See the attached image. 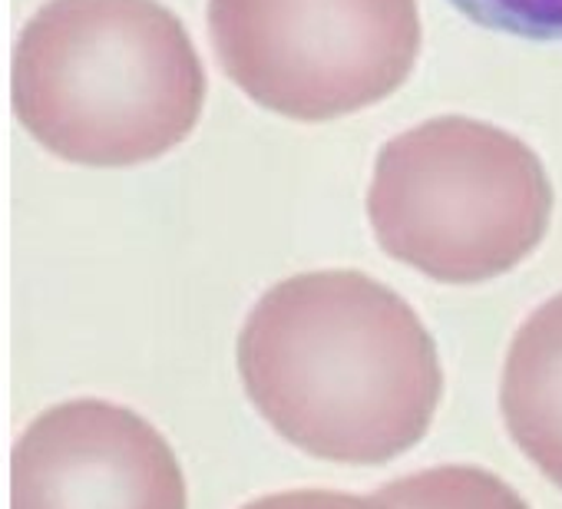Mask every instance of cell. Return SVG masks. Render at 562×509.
<instances>
[{
    "label": "cell",
    "mask_w": 562,
    "mask_h": 509,
    "mask_svg": "<svg viewBox=\"0 0 562 509\" xmlns=\"http://www.w3.org/2000/svg\"><path fill=\"white\" fill-rule=\"evenodd\" d=\"M261 420L308 456L381 466L417 446L443 371L417 312L364 272H305L268 289L238 338Z\"/></svg>",
    "instance_id": "6da1fadb"
},
{
    "label": "cell",
    "mask_w": 562,
    "mask_h": 509,
    "mask_svg": "<svg viewBox=\"0 0 562 509\" xmlns=\"http://www.w3.org/2000/svg\"><path fill=\"white\" fill-rule=\"evenodd\" d=\"M202 103V60L159 0H50L21 31L14 110L67 162L159 159L195 129Z\"/></svg>",
    "instance_id": "7a4b0ae2"
},
{
    "label": "cell",
    "mask_w": 562,
    "mask_h": 509,
    "mask_svg": "<svg viewBox=\"0 0 562 509\" xmlns=\"http://www.w3.org/2000/svg\"><path fill=\"white\" fill-rule=\"evenodd\" d=\"M368 218L391 259L440 285H476L536 251L552 218V182L519 136L437 116L381 149Z\"/></svg>",
    "instance_id": "3957f363"
},
{
    "label": "cell",
    "mask_w": 562,
    "mask_h": 509,
    "mask_svg": "<svg viewBox=\"0 0 562 509\" xmlns=\"http://www.w3.org/2000/svg\"><path fill=\"white\" fill-rule=\"evenodd\" d=\"M209 34L251 103L299 123L387 100L420 54L417 0H209Z\"/></svg>",
    "instance_id": "277c9868"
},
{
    "label": "cell",
    "mask_w": 562,
    "mask_h": 509,
    "mask_svg": "<svg viewBox=\"0 0 562 509\" xmlns=\"http://www.w3.org/2000/svg\"><path fill=\"white\" fill-rule=\"evenodd\" d=\"M11 509H186V479L149 420L77 397L41 414L18 440Z\"/></svg>",
    "instance_id": "5b68a950"
},
{
    "label": "cell",
    "mask_w": 562,
    "mask_h": 509,
    "mask_svg": "<svg viewBox=\"0 0 562 509\" xmlns=\"http://www.w3.org/2000/svg\"><path fill=\"white\" fill-rule=\"evenodd\" d=\"M499 410L513 443L562 489V292L519 325L503 364Z\"/></svg>",
    "instance_id": "8992f818"
},
{
    "label": "cell",
    "mask_w": 562,
    "mask_h": 509,
    "mask_svg": "<svg viewBox=\"0 0 562 509\" xmlns=\"http://www.w3.org/2000/svg\"><path fill=\"white\" fill-rule=\"evenodd\" d=\"M391 509H529L496 473L480 466H430L387 483L378 493Z\"/></svg>",
    "instance_id": "52a82bcc"
},
{
    "label": "cell",
    "mask_w": 562,
    "mask_h": 509,
    "mask_svg": "<svg viewBox=\"0 0 562 509\" xmlns=\"http://www.w3.org/2000/svg\"><path fill=\"white\" fill-rule=\"evenodd\" d=\"M473 24L522 41H562V0H450Z\"/></svg>",
    "instance_id": "ba28073f"
},
{
    "label": "cell",
    "mask_w": 562,
    "mask_h": 509,
    "mask_svg": "<svg viewBox=\"0 0 562 509\" xmlns=\"http://www.w3.org/2000/svg\"><path fill=\"white\" fill-rule=\"evenodd\" d=\"M241 509H391L381 496H358L341 489H285L251 499Z\"/></svg>",
    "instance_id": "9c48e42d"
}]
</instances>
